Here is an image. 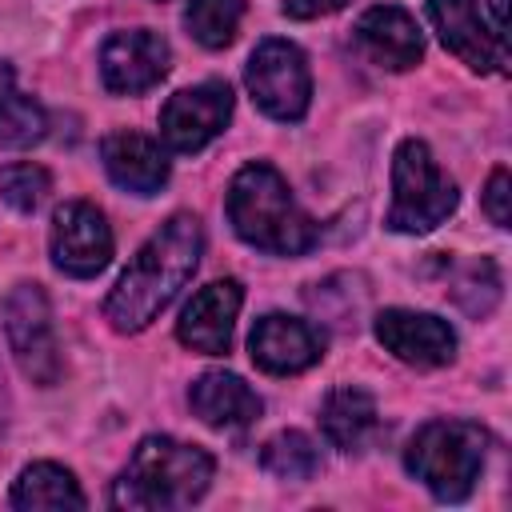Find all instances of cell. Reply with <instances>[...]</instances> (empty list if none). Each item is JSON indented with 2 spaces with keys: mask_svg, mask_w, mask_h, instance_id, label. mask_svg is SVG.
<instances>
[{
  "mask_svg": "<svg viewBox=\"0 0 512 512\" xmlns=\"http://www.w3.org/2000/svg\"><path fill=\"white\" fill-rule=\"evenodd\" d=\"M44 132H48V120L32 96L16 92V84L0 92V144L4 148H28L44 140Z\"/></svg>",
  "mask_w": 512,
  "mask_h": 512,
  "instance_id": "cell-22",
  "label": "cell"
},
{
  "mask_svg": "<svg viewBox=\"0 0 512 512\" xmlns=\"http://www.w3.org/2000/svg\"><path fill=\"white\" fill-rule=\"evenodd\" d=\"M232 116V88L224 80H204L180 88L160 108V136L172 152H200L208 140L224 132Z\"/></svg>",
  "mask_w": 512,
  "mask_h": 512,
  "instance_id": "cell-8",
  "label": "cell"
},
{
  "mask_svg": "<svg viewBox=\"0 0 512 512\" xmlns=\"http://www.w3.org/2000/svg\"><path fill=\"white\" fill-rule=\"evenodd\" d=\"M252 364L260 372L272 376H296L304 368H312L324 356V332L300 316H284V312H268L256 320L252 336Z\"/></svg>",
  "mask_w": 512,
  "mask_h": 512,
  "instance_id": "cell-10",
  "label": "cell"
},
{
  "mask_svg": "<svg viewBox=\"0 0 512 512\" xmlns=\"http://www.w3.org/2000/svg\"><path fill=\"white\" fill-rule=\"evenodd\" d=\"M488 436L472 420H428L404 448L408 472L436 496V500H464L484 468Z\"/></svg>",
  "mask_w": 512,
  "mask_h": 512,
  "instance_id": "cell-4",
  "label": "cell"
},
{
  "mask_svg": "<svg viewBox=\"0 0 512 512\" xmlns=\"http://www.w3.org/2000/svg\"><path fill=\"white\" fill-rule=\"evenodd\" d=\"M244 304V288L240 280H212L204 284L180 312L176 320V336L184 348L204 352V356H224L232 344V328Z\"/></svg>",
  "mask_w": 512,
  "mask_h": 512,
  "instance_id": "cell-12",
  "label": "cell"
},
{
  "mask_svg": "<svg viewBox=\"0 0 512 512\" xmlns=\"http://www.w3.org/2000/svg\"><path fill=\"white\" fill-rule=\"evenodd\" d=\"M348 0H284V16L292 20H316V16H328V12H340Z\"/></svg>",
  "mask_w": 512,
  "mask_h": 512,
  "instance_id": "cell-25",
  "label": "cell"
},
{
  "mask_svg": "<svg viewBox=\"0 0 512 512\" xmlns=\"http://www.w3.org/2000/svg\"><path fill=\"white\" fill-rule=\"evenodd\" d=\"M52 260L68 276H96L112 260V228L88 200H68L52 216Z\"/></svg>",
  "mask_w": 512,
  "mask_h": 512,
  "instance_id": "cell-9",
  "label": "cell"
},
{
  "mask_svg": "<svg viewBox=\"0 0 512 512\" xmlns=\"http://www.w3.org/2000/svg\"><path fill=\"white\" fill-rule=\"evenodd\" d=\"M428 20L440 32L444 48L476 72H508L504 40L480 20L476 0H428Z\"/></svg>",
  "mask_w": 512,
  "mask_h": 512,
  "instance_id": "cell-13",
  "label": "cell"
},
{
  "mask_svg": "<svg viewBox=\"0 0 512 512\" xmlns=\"http://www.w3.org/2000/svg\"><path fill=\"white\" fill-rule=\"evenodd\" d=\"M456 184L436 168L424 140H404L392 156V208L388 228L392 232H432L456 212Z\"/></svg>",
  "mask_w": 512,
  "mask_h": 512,
  "instance_id": "cell-5",
  "label": "cell"
},
{
  "mask_svg": "<svg viewBox=\"0 0 512 512\" xmlns=\"http://www.w3.org/2000/svg\"><path fill=\"white\" fill-rule=\"evenodd\" d=\"M216 460L184 440L172 436H148L132 452L128 468L120 472L112 488L116 508H140V512H176L196 504L212 484Z\"/></svg>",
  "mask_w": 512,
  "mask_h": 512,
  "instance_id": "cell-3",
  "label": "cell"
},
{
  "mask_svg": "<svg viewBox=\"0 0 512 512\" xmlns=\"http://www.w3.org/2000/svg\"><path fill=\"white\" fill-rule=\"evenodd\" d=\"M352 36H356V44L364 48V56L372 64L392 68V72H404V68L420 64V56H424V36H420L416 20L404 8H396V4L368 8L356 20Z\"/></svg>",
  "mask_w": 512,
  "mask_h": 512,
  "instance_id": "cell-15",
  "label": "cell"
},
{
  "mask_svg": "<svg viewBox=\"0 0 512 512\" xmlns=\"http://www.w3.org/2000/svg\"><path fill=\"white\" fill-rule=\"evenodd\" d=\"M100 160H104L108 176L120 188L136 192V196H152L168 180V156H164V148L152 136L132 132V128L108 132L104 144H100Z\"/></svg>",
  "mask_w": 512,
  "mask_h": 512,
  "instance_id": "cell-16",
  "label": "cell"
},
{
  "mask_svg": "<svg viewBox=\"0 0 512 512\" xmlns=\"http://www.w3.org/2000/svg\"><path fill=\"white\" fill-rule=\"evenodd\" d=\"M244 84H248L256 108L268 112L272 120H300L308 112V96H312L308 60L288 40H276V36L260 40L256 52L248 56Z\"/></svg>",
  "mask_w": 512,
  "mask_h": 512,
  "instance_id": "cell-6",
  "label": "cell"
},
{
  "mask_svg": "<svg viewBox=\"0 0 512 512\" xmlns=\"http://www.w3.org/2000/svg\"><path fill=\"white\" fill-rule=\"evenodd\" d=\"M488 8H492V32L504 40V32H508V0H488Z\"/></svg>",
  "mask_w": 512,
  "mask_h": 512,
  "instance_id": "cell-26",
  "label": "cell"
},
{
  "mask_svg": "<svg viewBox=\"0 0 512 512\" xmlns=\"http://www.w3.org/2000/svg\"><path fill=\"white\" fill-rule=\"evenodd\" d=\"M200 248H204V232H200L196 216L176 212L172 220H164L148 236V244L132 256L124 276L116 280V288L108 292L104 316L112 320V328L116 332L148 328L176 300V292L192 280V272L200 264Z\"/></svg>",
  "mask_w": 512,
  "mask_h": 512,
  "instance_id": "cell-1",
  "label": "cell"
},
{
  "mask_svg": "<svg viewBox=\"0 0 512 512\" xmlns=\"http://www.w3.org/2000/svg\"><path fill=\"white\" fill-rule=\"evenodd\" d=\"M12 84H16V72H12V64H4V60H0V92H8Z\"/></svg>",
  "mask_w": 512,
  "mask_h": 512,
  "instance_id": "cell-27",
  "label": "cell"
},
{
  "mask_svg": "<svg viewBox=\"0 0 512 512\" xmlns=\"http://www.w3.org/2000/svg\"><path fill=\"white\" fill-rule=\"evenodd\" d=\"M376 340L404 364L416 368H440L456 356V332L448 320L432 312H408V308H388L376 316Z\"/></svg>",
  "mask_w": 512,
  "mask_h": 512,
  "instance_id": "cell-14",
  "label": "cell"
},
{
  "mask_svg": "<svg viewBox=\"0 0 512 512\" xmlns=\"http://www.w3.org/2000/svg\"><path fill=\"white\" fill-rule=\"evenodd\" d=\"M244 16V0H188V32L204 44V48H228L236 40Z\"/></svg>",
  "mask_w": 512,
  "mask_h": 512,
  "instance_id": "cell-21",
  "label": "cell"
},
{
  "mask_svg": "<svg viewBox=\"0 0 512 512\" xmlns=\"http://www.w3.org/2000/svg\"><path fill=\"white\" fill-rule=\"evenodd\" d=\"M48 188H52V176H48L40 164L20 160V164L0 168V196H4L16 212H32V208L44 200Z\"/></svg>",
  "mask_w": 512,
  "mask_h": 512,
  "instance_id": "cell-23",
  "label": "cell"
},
{
  "mask_svg": "<svg viewBox=\"0 0 512 512\" xmlns=\"http://www.w3.org/2000/svg\"><path fill=\"white\" fill-rule=\"evenodd\" d=\"M164 72H168V44L160 32L128 28V32H116L104 40L100 76H104L108 92H116V96L148 92L156 80H164Z\"/></svg>",
  "mask_w": 512,
  "mask_h": 512,
  "instance_id": "cell-11",
  "label": "cell"
},
{
  "mask_svg": "<svg viewBox=\"0 0 512 512\" xmlns=\"http://www.w3.org/2000/svg\"><path fill=\"white\" fill-rule=\"evenodd\" d=\"M188 404L208 428H224V432L248 428L260 416V396L232 372H204L188 388Z\"/></svg>",
  "mask_w": 512,
  "mask_h": 512,
  "instance_id": "cell-17",
  "label": "cell"
},
{
  "mask_svg": "<svg viewBox=\"0 0 512 512\" xmlns=\"http://www.w3.org/2000/svg\"><path fill=\"white\" fill-rule=\"evenodd\" d=\"M260 464L268 476L276 480H308L320 468V452L304 432H276L264 448H260Z\"/></svg>",
  "mask_w": 512,
  "mask_h": 512,
  "instance_id": "cell-20",
  "label": "cell"
},
{
  "mask_svg": "<svg viewBox=\"0 0 512 512\" xmlns=\"http://www.w3.org/2000/svg\"><path fill=\"white\" fill-rule=\"evenodd\" d=\"M508 200H512V180H508V168H496L484 184V212L496 228H508Z\"/></svg>",
  "mask_w": 512,
  "mask_h": 512,
  "instance_id": "cell-24",
  "label": "cell"
},
{
  "mask_svg": "<svg viewBox=\"0 0 512 512\" xmlns=\"http://www.w3.org/2000/svg\"><path fill=\"white\" fill-rule=\"evenodd\" d=\"M4 332H8L12 356H16V364L24 368L28 380H36V384H56L60 380V352H56L52 312H48V296H44L40 284H20L8 296Z\"/></svg>",
  "mask_w": 512,
  "mask_h": 512,
  "instance_id": "cell-7",
  "label": "cell"
},
{
  "mask_svg": "<svg viewBox=\"0 0 512 512\" xmlns=\"http://www.w3.org/2000/svg\"><path fill=\"white\" fill-rule=\"evenodd\" d=\"M228 220L244 244L272 256H304L320 236L272 164H244L232 176Z\"/></svg>",
  "mask_w": 512,
  "mask_h": 512,
  "instance_id": "cell-2",
  "label": "cell"
},
{
  "mask_svg": "<svg viewBox=\"0 0 512 512\" xmlns=\"http://www.w3.org/2000/svg\"><path fill=\"white\" fill-rule=\"evenodd\" d=\"M12 504L24 508V512H36V508H84V492L76 484V476L60 464H28L12 488Z\"/></svg>",
  "mask_w": 512,
  "mask_h": 512,
  "instance_id": "cell-19",
  "label": "cell"
},
{
  "mask_svg": "<svg viewBox=\"0 0 512 512\" xmlns=\"http://www.w3.org/2000/svg\"><path fill=\"white\" fill-rule=\"evenodd\" d=\"M320 428L336 448L352 452L376 428V400L356 384H340V388L328 392V400L320 408Z\"/></svg>",
  "mask_w": 512,
  "mask_h": 512,
  "instance_id": "cell-18",
  "label": "cell"
}]
</instances>
